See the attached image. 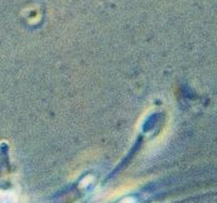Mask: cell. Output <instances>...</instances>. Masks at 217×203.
I'll return each instance as SVG.
<instances>
[{"label":"cell","instance_id":"1","mask_svg":"<svg viewBox=\"0 0 217 203\" xmlns=\"http://www.w3.org/2000/svg\"><path fill=\"white\" fill-rule=\"evenodd\" d=\"M121 203H135V202L133 199H125V200L121 201Z\"/></svg>","mask_w":217,"mask_h":203}]
</instances>
